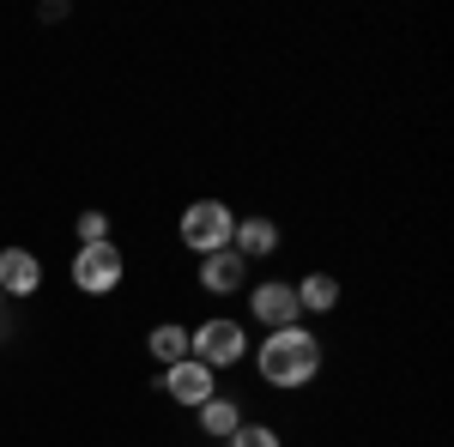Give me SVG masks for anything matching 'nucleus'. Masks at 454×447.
I'll list each match as a JSON object with an SVG mask.
<instances>
[{
    "label": "nucleus",
    "mask_w": 454,
    "mask_h": 447,
    "mask_svg": "<svg viewBox=\"0 0 454 447\" xmlns=\"http://www.w3.org/2000/svg\"><path fill=\"white\" fill-rule=\"evenodd\" d=\"M248 363H254V375L267 381V387H279V393H303L309 381H321L327 344H321V333H315L309 320H297V327H273V333H261V339L248 344Z\"/></svg>",
    "instance_id": "1"
},
{
    "label": "nucleus",
    "mask_w": 454,
    "mask_h": 447,
    "mask_svg": "<svg viewBox=\"0 0 454 447\" xmlns=\"http://www.w3.org/2000/svg\"><path fill=\"white\" fill-rule=\"evenodd\" d=\"M176 236H182V248H188L194 260L224 254V248H231V236H237V212L224 206V200H212V194H200V200H188V206H182Z\"/></svg>",
    "instance_id": "2"
},
{
    "label": "nucleus",
    "mask_w": 454,
    "mask_h": 447,
    "mask_svg": "<svg viewBox=\"0 0 454 447\" xmlns=\"http://www.w3.org/2000/svg\"><path fill=\"white\" fill-rule=\"evenodd\" d=\"M248 327L237 320V314H207L200 327H188V357L194 363H207L212 375H224V369H237V363H248Z\"/></svg>",
    "instance_id": "3"
},
{
    "label": "nucleus",
    "mask_w": 454,
    "mask_h": 447,
    "mask_svg": "<svg viewBox=\"0 0 454 447\" xmlns=\"http://www.w3.org/2000/svg\"><path fill=\"white\" fill-rule=\"evenodd\" d=\"M73 290L79 297H109V290H121V278H128V254H121V242H85L79 254H73Z\"/></svg>",
    "instance_id": "4"
},
{
    "label": "nucleus",
    "mask_w": 454,
    "mask_h": 447,
    "mask_svg": "<svg viewBox=\"0 0 454 447\" xmlns=\"http://www.w3.org/2000/svg\"><path fill=\"white\" fill-rule=\"evenodd\" d=\"M248 320L261 327V333H273V327H297L303 309H297V284L291 278H261V284H248Z\"/></svg>",
    "instance_id": "5"
},
{
    "label": "nucleus",
    "mask_w": 454,
    "mask_h": 447,
    "mask_svg": "<svg viewBox=\"0 0 454 447\" xmlns=\"http://www.w3.org/2000/svg\"><path fill=\"white\" fill-rule=\"evenodd\" d=\"M158 387H164V399H176L182 412H200L212 393H218V375H212L207 363H194V357H182V363H170L164 375H158Z\"/></svg>",
    "instance_id": "6"
},
{
    "label": "nucleus",
    "mask_w": 454,
    "mask_h": 447,
    "mask_svg": "<svg viewBox=\"0 0 454 447\" xmlns=\"http://www.w3.org/2000/svg\"><path fill=\"white\" fill-rule=\"evenodd\" d=\"M194 284H200V297H243L248 284V260L237 248H224V254H207L200 266H194Z\"/></svg>",
    "instance_id": "7"
},
{
    "label": "nucleus",
    "mask_w": 454,
    "mask_h": 447,
    "mask_svg": "<svg viewBox=\"0 0 454 447\" xmlns=\"http://www.w3.org/2000/svg\"><path fill=\"white\" fill-rule=\"evenodd\" d=\"M43 290V260L31 248H0V297L6 303H31Z\"/></svg>",
    "instance_id": "8"
},
{
    "label": "nucleus",
    "mask_w": 454,
    "mask_h": 447,
    "mask_svg": "<svg viewBox=\"0 0 454 447\" xmlns=\"http://www.w3.org/2000/svg\"><path fill=\"white\" fill-rule=\"evenodd\" d=\"M194 423H200V435H207V447H224V442H231V435H237V429L248 423V412H243V399H231V393L218 387V393H212L207 405L194 412Z\"/></svg>",
    "instance_id": "9"
},
{
    "label": "nucleus",
    "mask_w": 454,
    "mask_h": 447,
    "mask_svg": "<svg viewBox=\"0 0 454 447\" xmlns=\"http://www.w3.org/2000/svg\"><path fill=\"white\" fill-rule=\"evenodd\" d=\"M231 248H237L248 266H254V260H273V254L285 248V230L273 224V218H261V212H254V218H237V236H231Z\"/></svg>",
    "instance_id": "10"
},
{
    "label": "nucleus",
    "mask_w": 454,
    "mask_h": 447,
    "mask_svg": "<svg viewBox=\"0 0 454 447\" xmlns=\"http://www.w3.org/2000/svg\"><path fill=\"white\" fill-rule=\"evenodd\" d=\"M145 357L158 363V369H170L188 357V320H158L152 333H145Z\"/></svg>",
    "instance_id": "11"
},
{
    "label": "nucleus",
    "mask_w": 454,
    "mask_h": 447,
    "mask_svg": "<svg viewBox=\"0 0 454 447\" xmlns=\"http://www.w3.org/2000/svg\"><path fill=\"white\" fill-rule=\"evenodd\" d=\"M297 284V309L303 314H333L340 309V278L333 273H303V278H291Z\"/></svg>",
    "instance_id": "12"
},
{
    "label": "nucleus",
    "mask_w": 454,
    "mask_h": 447,
    "mask_svg": "<svg viewBox=\"0 0 454 447\" xmlns=\"http://www.w3.org/2000/svg\"><path fill=\"white\" fill-rule=\"evenodd\" d=\"M73 236H79V248H85V242H109V212L85 206L79 218H73Z\"/></svg>",
    "instance_id": "13"
},
{
    "label": "nucleus",
    "mask_w": 454,
    "mask_h": 447,
    "mask_svg": "<svg viewBox=\"0 0 454 447\" xmlns=\"http://www.w3.org/2000/svg\"><path fill=\"white\" fill-rule=\"evenodd\" d=\"M224 447H285V442H279V429H273V423H243Z\"/></svg>",
    "instance_id": "14"
},
{
    "label": "nucleus",
    "mask_w": 454,
    "mask_h": 447,
    "mask_svg": "<svg viewBox=\"0 0 454 447\" xmlns=\"http://www.w3.org/2000/svg\"><path fill=\"white\" fill-rule=\"evenodd\" d=\"M0 314H6V297H0Z\"/></svg>",
    "instance_id": "15"
}]
</instances>
